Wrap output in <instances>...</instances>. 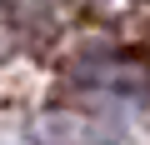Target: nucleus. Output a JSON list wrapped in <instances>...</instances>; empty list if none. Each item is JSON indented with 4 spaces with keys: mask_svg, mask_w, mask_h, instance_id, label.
I'll return each instance as SVG.
<instances>
[{
    "mask_svg": "<svg viewBox=\"0 0 150 145\" xmlns=\"http://www.w3.org/2000/svg\"><path fill=\"white\" fill-rule=\"evenodd\" d=\"M75 80L80 85H100V90H135V95H145L150 90V70H140L130 60H110V65H80Z\"/></svg>",
    "mask_w": 150,
    "mask_h": 145,
    "instance_id": "1",
    "label": "nucleus"
}]
</instances>
